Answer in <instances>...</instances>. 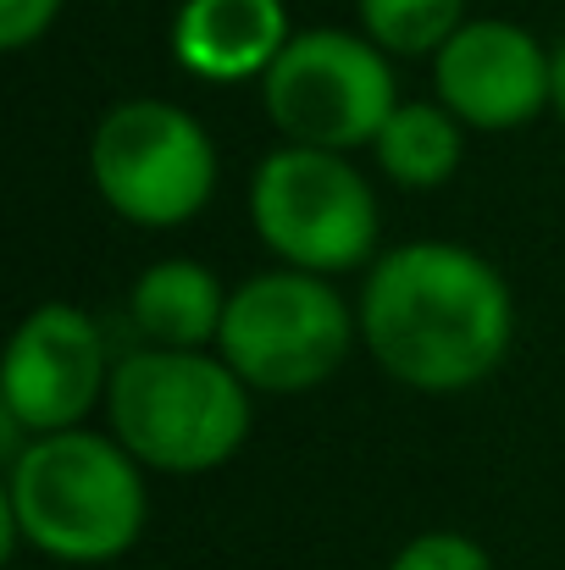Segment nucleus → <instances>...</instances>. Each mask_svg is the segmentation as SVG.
<instances>
[{
    "instance_id": "f257e3e1",
    "label": "nucleus",
    "mask_w": 565,
    "mask_h": 570,
    "mask_svg": "<svg viewBox=\"0 0 565 570\" xmlns=\"http://www.w3.org/2000/svg\"><path fill=\"white\" fill-rule=\"evenodd\" d=\"M516 305L505 277L466 244L421 238L372 266L361 288V338L388 377L416 393H460L510 350Z\"/></svg>"
},
{
    "instance_id": "f03ea898",
    "label": "nucleus",
    "mask_w": 565,
    "mask_h": 570,
    "mask_svg": "<svg viewBox=\"0 0 565 570\" xmlns=\"http://www.w3.org/2000/svg\"><path fill=\"white\" fill-rule=\"evenodd\" d=\"M145 532V476L123 438L39 432L6 476V543L28 538L67 566H106Z\"/></svg>"
},
{
    "instance_id": "7ed1b4c3",
    "label": "nucleus",
    "mask_w": 565,
    "mask_h": 570,
    "mask_svg": "<svg viewBox=\"0 0 565 570\" xmlns=\"http://www.w3.org/2000/svg\"><path fill=\"white\" fill-rule=\"evenodd\" d=\"M250 382L205 350H134L111 366V432L150 471L194 476L250 438Z\"/></svg>"
},
{
    "instance_id": "20e7f679",
    "label": "nucleus",
    "mask_w": 565,
    "mask_h": 570,
    "mask_svg": "<svg viewBox=\"0 0 565 570\" xmlns=\"http://www.w3.org/2000/svg\"><path fill=\"white\" fill-rule=\"evenodd\" d=\"M355 344V311L322 272H261L227 294L222 361L255 393H305L322 387Z\"/></svg>"
},
{
    "instance_id": "39448f33",
    "label": "nucleus",
    "mask_w": 565,
    "mask_h": 570,
    "mask_svg": "<svg viewBox=\"0 0 565 570\" xmlns=\"http://www.w3.org/2000/svg\"><path fill=\"white\" fill-rule=\"evenodd\" d=\"M100 199L134 227H184L216 189V145L167 100H123L89 139Z\"/></svg>"
},
{
    "instance_id": "423d86ee",
    "label": "nucleus",
    "mask_w": 565,
    "mask_h": 570,
    "mask_svg": "<svg viewBox=\"0 0 565 570\" xmlns=\"http://www.w3.org/2000/svg\"><path fill=\"white\" fill-rule=\"evenodd\" d=\"M250 222L300 272H350L377 244L372 184L344 161V150L283 145L250 178Z\"/></svg>"
},
{
    "instance_id": "0eeeda50",
    "label": "nucleus",
    "mask_w": 565,
    "mask_h": 570,
    "mask_svg": "<svg viewBox=\"0 0 565 570\" xmlns=\"http://www.w3.org/2000/svg\"><path fill=\"white\" fill-rule=\"evenodd\" d=\"M266 117L289 145L316 150H361L377 145L393 117V72L377 39H355L344 28H311L283 45L266 67Z\"/></svg>"
},
{
    "instance_id": "6e6552de",
    "label": "nucleus",
    "mask_w": 565,
    "mask_h": 570,
    "mask_svg": "<svg viewBox=\"0 0 565 570\" xmlns=\"http://www.w3.org/2000/svg\"><path fill=\"white\" fill-rule=\"evenodd\" d=\"M432 56H438L432 61L438 100L466 128L510 134L555 100V56L522 22L505 17L460 22Z\"/></svg>"
},
{
    "instance_id": "1a4fd4ad",
    "label": "nucleus",
    "mask_w": 565,
    "mask_h": 570,
    "mask_svg": "<svg viewBox=\"0 0 565 570\" xmlns=\"http://www.w3.org/2000/svg\"><path fill=\"white\" fill-rule=\"evenodd\" d=\"M106 387L111 372H106L100 327L78 305L28 311V322L6 350V377H0V404L17 426H28L33 438L67 432L95 410Z\"/></svg>"
},
{
    "instance_id": "9d476101",
    "label": "nucleus",
    "mask_w": 565,
    "mask_h": 570,
    "mask_svg": "<svg viewBox=\"0 0 565 570\" xmlns=\"http://www.w3.org/2000/svg\"><path fill=\"white\" fill-rule=\"evenodd\" d=\"M283 0H184L173 22V56L194 78L238 83L266 78V67L289 45Z\"/></svg>"
},
{
    "instance_id": "9b49d317",
    "label": "nucleus",
    "mask_w": 565,
    "mask_h": 570,
    "mask_svg": "<svg viewBox=\"0 0 565 570\" xmlns=\"http://www.w3.org/2000/svg\"><path fill=\"white\" fill-rule=\"evenodd\" d=\"M134 327L162 350H205L222 338L227 294L199 261H156L128 294Z\"/></svg>"
},
{
    "instance_id": "f8f14e48",
    "label": "nucleus",
    "mask_w": 565,
    "mask_h": 570,
    "mask_svg": "<svg viewBox=\"0 0 565 570\" xmlns=\"http://www.w3.org/2000/svg\"><path fill=\"white\" fill-rule=\"evenodd\" d=\"M372 150L393 184H405V189H438L460 167V117L449 106H427V100L393 106V117L382 122Z\"/></svg>"
},
{
    "instance_id": "ddd939ff",
    "label": "nucleus",
    "mask_w": 565,
    "mask_h": 570,
    "mask_svg": "<svg viewBox=\"0 0 565 570\" xmlns=\"http://www.w3.org/2000/svg\"><path fill=\"white\" fill-rule=\"evenodd\" d=\"M466 0H361V28L388 56H427L466 22Z\"/></svg>"
},
{
    "instance_id": "4468645a",
    "label": "nucleus",
    "mask_w": 565,
    "mask_h": 570,
    "mask_svg": "<svg viewBox=\"0 0 565 570\" xmlns=\"http://www.w3.org/2000/svg\"><path fill=\"white\" fill-rule=\"evenodd\" d=\"M388 570H494V560L460 532H421L393 554Z\"/></svg>"
},
{
    "instance_id": "2eb2a0df",
    "label": "nucleus",
    "mask_w": 565,
    "mask_h": 570,
    "mask_svg": "<svg viewBox=\"0 0 565 570\" xmlns=\"http://www.w3.org/2000/svg\"><path fill=\"white\" fill-rule=\"evenodd\" d=\"M56 11H61V0H0V45L6 50L33 45L56 22Z\"/></svg>"
},
{
    "instance_id": "dca6fc26",
    "label": "nucleus",
    "mask_w": 565,
    "mask_h": 570,
    "mask_svg": "<svg viewBox=\"0 0 565 570\" xmlns=\"http://www.w3.org/2000/svg\"><path fill=\"white\" fill-rule=\"evenodd\" d=\"M555 111L565 117V39H561V50H555Z\"/></svg>"
}]
</instances>
